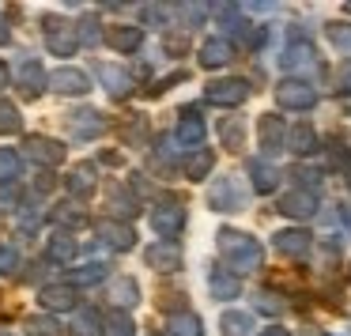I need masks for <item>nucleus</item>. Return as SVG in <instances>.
Listing matches in <instances>:
<instances>
[{
	"instance_id": "1",
	"label": "nucleus",
	"mask_w": 351,
	"mask_h": 336,
	"mask_svg": "<svg viewBox=\"0 0 351 336\" xmlns=\"http://www.w3.org/2000/svg\"><path fill=\"white\" fill-rule=\"evenodd\" d=\"M219 253H223V261L234 268V276H238V272H257L261 261H265L257 238L242 235V230H230V227L219 230Z\"/></svg>"
},
{
	"instance_id": "2",
	"label": "nucleus",
	"mask_w": 351,
	"mask_h": 336,
	"mask_svg": "<svg viewBox=\"0 0 351 336\" xmlns=\"http://www.w3.org/2000/svg\"><path fill=\"white\" fill-rule=\"evenodd\" d=\"M276 102H280L283 110H310L313 102H317V91H313L306 80H283V84L276 87Z\"/></svg>"
},
{
	"instance_id": "3",
	"label": "nucleus",
	"mask_w": 351,
	"mask_h": 336,
	"mask_svg": "<svg viewBox=\"0 0 351 336\" xmlns=\"http://www.w3.org/2000/svg\"><path fill=\"white\" fill-rule=\"evenodd\" d=\"M152 227H155V235H162V238L182 235V227H185V208L178 204V200H167V204L152 208Z\"/></svg>"
},
{
	"instance_id": "4",
	"label": "nucleus",
	"mask_w": 351,
	"mask_h": 336,
	"mask_svg": "<svg viewBox=\"0 0 351 336\" xmlns=\"http://www.w3.org/2000/svg\"><path fill=\"white\" fill-rule=\"evenodd\" d=\"M204 95L215 106H238V102H245V95H250V84H245V80H212Z\"/></svg>"
},
{
	"instance_id": "5",
	"label": "nucleus",
	"mask_w": 351,
	"mask_h": 336,
	"mask_svg": "<svg viewBox=\"0 0 351 336\" xmlns=\"http://www.w3.org/2000/svg\"><path fill=\"white\" fill-rule=\"evenodd\" d=\"M245 200V189L234 182V178H223V182L212 185V197H208V204L215 208V212H238Z\"/></svg>"
},
{
	"instance_id": "6",
	"label": "nucleus",
	"mask_w": 351,
	"mask_h": 336,
	"mask_svg": "<svg viewBox=\"0 0 351 336\" xmlns=\"http://www.w3.org/2000/svg\"><path fill=\"white\" fill-rule=\"evenodd\" d=\"M276 208H280L283 215H291V219H310V215L317 212V197H313L310 189H295V193H283Z\"/></svg>"
},
{
	"instance_id": "7",
	"label": "nucleus",
	"mask_w": 351,
	"mask_h": 336,
	"mask_svg": "<svg viewBox=\"0 0 351 336\" xmlns=\"http://www.w3.org/2000/svg\"><path fill=\"white\" fill-rule=\"evenodd\" d=\"M38 302L46 306L49 313H64V310H72V306H76V287H72V283H49V287H42L38 291Z\"/></svg>"
},
{
	"instance_id": "8",
	"label": "nucleus",
	"mask_w": 351,
	"mask_h": 336,
	"mask_svg": "<svg viewBox=\"0 0 351 336\" xmlns=\"http://www.w3.org/2000/svg\"><path fill=\"white\" fill-rule=\"evenodd\" d=\"M95 238L106 242V245H114V250H129V245L136 242L132 227H121L117 219H99V223H95Z\"/></svg>"
},
{
	"instance_id": "9",
	"label": "nucleus",
	"mask_w": 351,
	"mask_h": 336,
	"mask_svg": "<svg viewBox=\"0 0 351 336\" xmlns=\"http://www.w3.org/2000/svg\"><path fill=\"white\" fill-rule=\"evenodd\" d=\"M272 242H276V250H280L283 257H306V253H310V245H313V238L306 235L302 227H291V230H280Z\"/></svg>"
},
{
	"instance_id": "10",
	"label": "nucleus",
	"mask_w": 351,
	"mask_h": 336,
	"mask_svg": "<svg viewBox=\"0 0 351 336\" xmlns=\"http://www.w3.org/2000/svg\"><path fill=\"white\" fill-rule=\"evenodd\" d=\"M147 265H152L155 272H178V268H182V250H178L174 242H155L152 250H147Z\"/></svg>"
},
{
	"instance_id": "11",
	"label": "nucleus",
	"mask_w": 351,
	"mask_h": 336,
	"mask_svg": "<svg viewBox=\"0 0 351 336\" xmlns=\"http://www.w3.org/2000/svg\"><path fill=\"white\" fill-rule=\"evenodd\" d=\"M234 61V46H230L227 38H208L204 46H200V64L204 69H223V64Z\"/></svg>"
},
{
	"instance_id": "12",
	"label": "nucleus",
	"mask_w": 351,
	"mask_h": 336,
	"mask_svg": "<svg viewBox=\"0 0 351 336\" xmlns=\"http://www.w3.org/2000/svg\"><path fill=\"white\" fill-rule=\"evenodd\" d=\"M208 291H212L215 298H238V291H242V280H238L234 272H223V268H212L208 272Z\"/></svg>"
},
{
	"instance_id": "13",
	"label": "nucleus",
	"mask_w": 351,
	"mask_h": 336,
	"mask_svg": "<svg viewBox=\"0 0 351 336\" xmlns=\"http://www.w3.org/2000/svg\"><path fill=\"white\" fill-rule=\"evenodd\" d=\"M219 328H223V336H253L257 333V321L245 310H227L219 317Z\"/></svg>"
},
{
	"instance_id": "14",
	"label": "nucleus",
	"mask_w": 351,
	"mask_h": 336,
	"mask_svg": "<svg viewBox=\"0 0 351 336\" xmlns=\"http://www.w3.org/2000/svg\"><path fill=\"white\" fill-rule=\"evenodd\" d=\"M257 136H261V147L265 152H280V144L287 140V132H283V121L276 114H265L257 125Z\"/></svg>"
},
{
	"instance_id": "15",
	"label": "nucleus",
	"mask_w": 351,
	"mask_h": 336,
	"mask_svg": "<svg viewBox=\"0 0 351 336\" xmlns=\"http://www.w3.org/2000/svg\"><path fill=\"white\" fill-rule=\"evenodd\" d=\"M204 121H200V114H193V110H185L182 114V121H178V144H185V147H197L200 140H204Z\"/></svg>"
},
{
	"instance_id": "16",
	"label": "nucleus",
	"mask_w": 351,
	"mask_h": 336,
	"mask_svg": "<svg viewBox=\"0 0 351 336\" xmlns=\"http://www.w3.org/2000/svg\"><path fill=\"white\" fill-rule=\"evenodd\" d=\"M250 182H253L257 193H272L276 182H280V170H276L268 159H253L250 163Z\"/></svg>"
},
{
	"instance_id": "17",
	"label": "nucleus",
	"mask_w": 351,
	"mask_h": 336,
	"mask_svg": "<svg viewBox=\"0 0 351 336\" xmlns=\"http://www.w3.org/2000/svg\"><path fill=\"white\" fill-rule=\"evenodd\" d=\"M27 152H31V159L46 163V167H53V163H61L64 147L57 144V140H46V136H31L27 140Z\"/></svg>"
},
{
	"instance_id": "18",
	"label": "nucleus",
	"mask_w": 351,
	"mask_h": 336,
	"mask_svg": "<svg viewBox=\"0 0 351 336\" xmlns=\"http://www.w3.org/2000/svg\"><path fill=\"white\" fill-rule=\"evenodd\" d=\"M64 185H69L72 197H87V193L95 189V170H91V163H80V167H72L69 178H64Z\"/></svg>"
},
{
	"instance_id": "19",
	"label": "nucleus",
	"mask_w": 351,
	"mask_h": 336,
	"mask_svg": "<svg viewBox=\"0 0 351 336\" xmlns=\"http://www.w3.org/2000/svg\"><path fill=\"white\" fill-rule=\"evenodd\" d=\"M53 87L61 95H84L91 84H87V76L80 69H61V72H53Z\"/></svg>"
},
{
	"instance_id": "20",
	"label": "nucleus",
	"mask_w": 351,
	"mask_h": 336,
	"mask_svg": "<svg viewBox=\"0 0 351 336\" xmlns=\"http://www.w3.org/2000/svg\"><path fill=\"white\" fill-rule=\"evenodd\" d=\"M72 132H76L80 140L102 136V132H106V121H102L99 110H84V114H76V125H72Z\"/></svg>"
},
{
	"instance_id": "21",
	"label": "nucleus",
	"mask_w": 351,
	"mask_h": 336,
	"mask_svg": "<svg viewBox=\"0 0 351 336\" xmlns=\"http://www.w3.org/2000/svg\"><path fill=\"white\" fill-rule=\"evenodd\" d=\"M106 38H110V46H114L117 53H132V49L144 42V31H140V27H114Z\"/></svg>"
},
{
	"instance_id": "22",
	"label": "nucleus",
	"mask_w": 351,
	"mask_h": 336,
	"mask_svg": "<svg viewBox=\"0 0 351 336\" xmlns=\"http://www.w3.org/2000/svg\"><path fill=\"white\" fill-rule=\"evenodd\" d=\"M287 147H291L295 155H310L313 147H317V132H313L306 121H302V125H295V129L287 132Z\"/></svg>"
},
{
	"instance_id": "23",
	"label": "nucleus",
	"mask_w": 351,
	"mask_h": 336,
	"mask_svg": "<svg viewBox=\"0 0 351 336\" xmlns=\"http://www.w3.org/2000/svg\"><path fill=\"white\" fill-rule=\"evenodd\" d=\"M280 64L283 69H313V64H317V53H313L306 42H295V46L280 57Z\"/></svg>"
},
{
	"instance_id": "24",
	"label": "nucleus",
	"mask_w": 351,
	"mask_h": 336,
	"mask_svg": "<svg viewBox=\"0 0 351 336\" xmlns=\"http://www.w3.org/2000/svg\"><path fill=\"white\" fill-rule=\"evenodd\" d=\"M19 84H23L27 95H42L46 91V69H42L38 61H27L23 69H19Z\"/></svg>"
},
{
	"instance_id": "25",
	"label": "nucleus",
	"mask_w": 351,
	"mask_h": 336,
	"mask_svg": "<svg viewBox=\"0 0 351 336\" xmlns=\"http://www.w3.org/2000/svg\"><path fill=\"white\" fill-rule=\"evenodd\" d=\"M200 333H204V325H200L197 313L182 310V313H174V317H170V336H200Z\"/></svg>"
},
{
	"instance_id": "26",
	"label": "nucleus",
	"mask_w": 351,
	"mask_h": 336,
	"mask_svg": "<svg viewBox=\"0 0 351 336\" xmlns=\"http://www.w3.org/2000/svg\"><path fill=\"white\" fill-rule=\"evenodd\" d=\"M212 163H215L212 152H197L193 159H185V178H189V182H204V178L212 174Z\"/></svg>"
},
{
	"instance_id": "27",
	"label": "nucleus",
	"mask_w": 351,
	"mask_h": 336,
	"mask_svg": "<svg viewBox=\"0 0 351 336\" xmlns=\"http://www.w3.org/2000/svg\"><path fill=\"white\" fill-rule=\"evenodd\" d=\"M76 46H80V34L76 31H69V27H61V34L49 31V49H53V53L72 57V53H76Z\"/></svg>"
},
{
	"instance_id": "28",
	"label": "nucleus",
	"mask_w": 351,
	"mask_h": 336,
	"mask_svg": "<svg viewBox=\"0 0 351 336\" xmlns=\"http://www.w3.org/2000/svg\"><path fill=\"white\" fill-rule=\"evenodd\" d=\"M99 76H102V84H106L110 91L117 95V99H121V95H129V76H125L121 69H114V64H102Z\"/></svg>"
},
{
	"instance_id": "29",
	"label": "nucleus",
	"mask_w": 351,
	"mask_h": 336,
	"mask_svg": "<svg viewBox=\"0 0 351 336\" xmlns=\"http://www.w3.org/2000/svg\"><path fill=\"white\" fill-rule=\"evenodd\" d=\"M106 261H91V265H80L76 272H72V283H102L106 280Z\"/></svg>"
},
{
	"instance_id": "30",
	"label": "nucleus",
	"mask_w": 351,
	"mask_h": 336,
	"mask_svg": "<svg viewBox=\"0 0 351 336\" xmlns=\"http://www.w3.org/2000/svg\"><path fill=\"white\" fill-rule=\"evenodd\" d=\"M49 261H72V253H76V242H72V235H61L57 230L53 238H49Z\"/></svg>"
},
{
	"instance_id": "31",
	"label": "nucleus",
	"mask_w": 351,
	"mask_h": 336,
	"mask_svg": "<svg viewBox=\"0 0 351 336\" xmlns=\"http://www.w3.org/2000/svg\"><path fill=\"white\" fill-rule=\"evenodd\" d=\"M219 140L227 152H242V140H245V129L238 121H223L219 125Z\"/></svg>"
},
{
	"instance_id": "32",
	"label": "nucleus",
	"mask_w": 351,
	"mask_h": 336,
	"mask_svg": "<svg viewBox=\"0 0 351 336\" xmlns=\"http://www.w3.org/2000/svg\"><path fill=\"white\" fill-rule=\"evenodd\" d=\"M102 328H106L110 336H132V333H136L132 317H125V313H110V317L102 321Z\"/></svg>"
},
{
	"instance_id": "33",
	"label": "nucleus",
	"mask_w": 351,
	"mask_h": 336,
	"mask_svg": "<svg viewBox=\"0 0 351 336\" xmlns=\"http://www.w3.org/2000/svg\"><path fill=\"white\" fill-rule=\"evenodd\" d=\"M114 298L121 306H136L140 302V287L132 280H121V283H114Z\"/></svg>"
},
{
	"instance_id": "34",
	"label": "nucleus",
	"mask_w": 351,
	"mask_h": 336,
	"mask_svg": "<svg viewBox=\"0 0 351 336\" xmlns=\"http://www.w3.org/2000/svg\"><path fill=\"white\" fill-rule=\"evenodd\" d=\"M0 132L8 136V132H19V110L12 102H0Z\"/></svg>"
},
{
	"instance_id": "35",
	"label": "nucleus",
	"mask_w": 351,
	"mask_h": 336,
	"mask_svg": "<svg viewBox=\"0 0 351 336\" xmlns=\"http://www.w3.org/2000/svg\"><path fill=\"white\" fill-rule=\"evenodd\" d=\"M99 325H102L99 313H91V310H80L76 313V333L80 336H95V333H99Z\"/></svg>"
},
{
	"instance_id": "36",
	"label": "nucleus",
	"mask_w": 351,
	"mask_h": 336,
	"mask_svg": "<svg viewBox=\"0 0 351 336\" xmlns=\"http://www.w3.org/2000/svg\"><path fill=\"white\" fill-rule=\"evenodd\" d=\"M328 42H332L336 49H351V27L348 23H332L328 27Z\"/></svg>"
},
{
	"instance_id": "37",
	"label": "nucleus",
	"mask_w": 351,
	"mask_h": 336,
	"mask_svg": "<svg viewBox=\"0 0 351 336\" xmlns=\"http://www.w3.org/2000/svg\"><path fill=\"white\" fill-rule=\"evenodd\" d=\"M19 174V159L16 152H0V182H12Z\"/></svg>"
},
{
	"instance_id": "38",
	"label": "nucleus",
	"mask_w": 351,
	"mask_h": 336,
	"mask_svg": "<svg viewBox=\"0 0 351 336\" xmlns=\"http://www.w3.org/2000/svg\"><path fill=\"white\" fill-rule=\"evenodd\" d=\"M291 178H298V182H302L306 185V189H317V182H321V170H313V167H295V170H291Z\"/></svg>"
},
{
	"instance_id": "39",
	"label": "nucleus",
	"mask_w": 351,
	"mask_h": 336,
	"mask_svg": "<svg viewBox=\"0 0 351 336\" xmlns=\"http://www.w3.org/2000/svg\"><path fill=\"white\" fill-rule=\"evenodd\" d=\"M257 310H261V313H283V298L261 291V295H257Z\"/></svg>"
},
{
	"instance_id": "40",
	"label": "nucleus",
	"mask_w": 351,
	"mask_h": 336,
	"mask_svg": "<svg viewBox=\"0 0 351 336\" xmlns=\"http://www.w3.org/2000/svg\"><path fill=\"white\" fill-rule=\"evenodd\" d=\"M31 336H53L57 333V321L53 317H31Z\"/></svg>"
},
{
	"instance_id": "41",
	"label": "nucleus",
	"mask_w": 351,
	"mask_h": 336,
	"mask_svg": "<svg viewBox=\"0 0 351 336\" xmlns=\"http://www.w3.org/2000/svg\"><path fill=\"white\" fill-rule=\"evenodd\" d=\"M80 42H99V23H95V19H84V23H80Z\"/></svg>"
},
{
	"instance_id": "42",
	"label": "nucleus",
	"mask_w": 351,
	"mask_h": 336,
	"mask_svg": "<svg viewBox=\"0 0 351 336\" xmlns=\"http://www.w3.org/2000/svg\"><path fill=\"white\" fill-rule=\"evenodd\" d=\"M16 265H19L16 250H12V245H0V272H12Z\"/></svg>"
},
{
	"instance_id": "43",
	"label": "nucleus",
	"mask_w": 351,
	"mask_h": 336,
	"mask_svg": "<svg viewBox=\"0 0 351 336\" xmlns=\"http://www.w3.org/2000/svg\"><path fill=\"white\" fill-rule=\"evenodd\" d=\"M336 87L351 95V61H343L340 69H336Z\"/></svg>"
},
{
	"instance_id": "44",
	"label": "nucleus",
	"mask_w": 351,
	"mask_h": 336,
	"mask_svg": "<svg viewBox=\"0 0 351 336\" xmlns=\"http://www.w3.org/2000/svg\"><path fill=\"white\" fill-rule=\"evenodd\" d=\"M38 223H42V212L19 215V230H23V235H27V230H31V235H34V230H38Z\"/></svg>"
},
{
	"instance_id": "45",
	"label": "nucleus",
	"mask_w": 351,
	"mask_h": 336,
	"mask_svg": "<svg viewBox=\"0 0 351 336\" xmlns=\"http://www.w3.org/2000/svg\"><path fill=\"white\" fill-rule=\"evenodd\" d=\"M167 49H170V53H182V49H185V34H182V38H178V34H167Z\"/></svg>"
},
{
	"instance_id": "46",
	"label": "nucleus",
	"mask_w": 351,
	"mask_h": 336,
	"mask_svg": "<svg viewBox=\"0 0 351 336\" xmlns=\"http://www.w3.org/2000/svg\"><path fill=\"white\" fill-rule=\"evenodd\" d=\"M261 336H291V333H287V328H280V325H276V328H265Z\"/></svg>"
},
{
	"instance_id": "47",
	"label": "nucleus",
	"mask_w": 351,
	"mask_h": 336,
	"mask_svg": "<svg viewBox=\"0 0 351 336\" xmlns=\"http://www.w3.org/2000/svg\"><path fill=\"white\" fill-rule=\"evenodd\" d=\"M340 215H343V223H348V230H351V204H343V208H340Z\"/></svg>"
},
{
	"instance_id": "48",
	"label": "nucleus",
	"mask_w": 351,
	"mask_h": 336,
	"mask_svg": "<svg viewBox=\"0 0 351 336\" xmlns=\"http://www.w3.org/2000/svg\"><path fill=\"white\" fill-rule=\"evenodd\" d=\"M8 84V69H4V61H0V87Z\"/></svg>"
},
{
	"instance_id": "49",
	"label": "nucleus",
	"mask_w": 351,
	"mask_h": 336,
	"mask_svg": "<svg viewBox=\"0 0 351 336\" xmlns=\"http://www.w3.org/2000/svg\"><path fill=\"white\" fill-rule=\"evenodd\" d=\"M348 16H351V4H348Z\"/></svg>"
},
{
	"instance_id": "50",
	"label": "nucleus",
	"mask_w": 351,
	"mask_h": 336,
	"mask_svg": "<svg viewBox=\"0 0 351 336\" xmlns=\"http://www.w3.org/2000/svg\"><path fill=\"white\" fill-rule=\"evenodd\" d=\"M0 336H8V333H0Z\"/></svg>"
}]
</instances>
